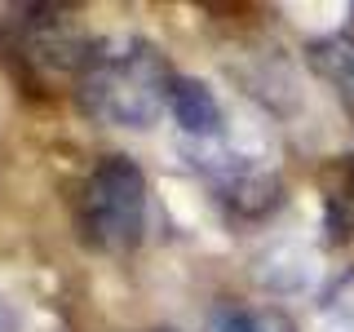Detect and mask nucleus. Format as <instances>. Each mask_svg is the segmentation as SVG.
Returning <instances> with one entry per match:
<instances>
[{"label":"nucleus","instance_id":"f257e3e1","mask_svg":"<svg viewBox=\"0 0 354 332\" xmlns=\"http://www.w3.org/2000/svg\"><path fill=\"white\" fill-rule=\"evenodd\" d=\"M173 66L160 44L142 36H102L88 40V53L75 75V98L97 124L151 129L169 111Z\"/></svg>","mask_w":354,"mask_h":332},{"label":"nucleus","instance_id":"f03ea898","mask_svg":"<svg viewBox=\"0 0 354 332\" xmlns=\"http://www.w3.org/2000/svg\"><path fill=\"white\" fill-rule=\"evenodd\" d=\"M147 204L151 186L147 173L129 160V155H102L88 169L80 199H75V217H80V235L97 252H129L147 235Z\"/></svg>","mask_w":354,"mask_h":332},{"label":"nucleus","instance_id":"7ed1b4c3","mask_svg":"<svg viewBox=\"0 0 354 332\" xmlns=\"http://www.w3.org/2000/svg\"><path fill=\"white\" fill-rule=\"evenodd\" d=\"M88 40L80 36L75 9L62 5H27L5 22V58L27 89H62L75 84Z\"/></svg>","mask_w":354,"mask_h":332},{"label":"nucleus","instance_id":"20e7f679","mask_svg":"<svg viewBox=\"0 0 354 332\" xmlns=\"http://www.w3.org/2000/svg\"><path fill=\"white\" fill-rule=\"evenodd\" d=\"M169 111H173L177 129H182L186 147H204V142L226 138V111L213 98V89L204 80H195V75H177Z\"/></svg>","mask_w":354,"mask_h":332},{"label":"nucleus","instance_id":"39448f33","mask_svg":"<svg viewBox=\"0 0 354 332\" xmlns=\"http://www.w3.org/2000/svg\"><path fill=\"white\" fill-rule=\"evenodd\" d=\"M310 71L354 111V36H319L306 44Z\"/></svg>","mask_w":354,"mask_h":332},{"label":"nucleus","instance_id":"423d86ee","mask_svg":"<svg viewBox=\"0 0 354 332\" xmlns=\"http://www.w3.org/2000/svg\"><path fill=\"white\" fill-rule=\"evenodd\" d=\"M204 332H297L292 315H283L279 306H239L221 302L208 310Z\"/></svg>","mask_w":354,"mask_h":332},{"label":"nucleus","instance_id":"0eeeda50","mask_svg":"<svg viewBox=\"0 0 354 332\" xmlns=\"http://www.w3.org/2000/svg\"><path fill=\"white\" fill-rule=\"evenodd\" d=\"M328 332H354V284H346L328 306Z\"/></svg>","mask_w":354,"mask_h":332},{"label":"nucleus","instance_id":"6e6552de","mask_svg":"<svg viewBox=\"0 0 354 332\" xmlns=\"http://www.w3.org/2000/svg\"><path fill=\"white\" fill-rule=\"evenodd\" d=\"M332 221H337V230H354V177H350V191L332 199Z\"/></svg>","mask_w":354,"mask_h":332},{"label":"nucleus","instance_id":"1a4fd4ad","mask_svg":"<svg viewBox=\"0 0 354 332\" xmlns=\"http://www.w3.org/2000/svg\"><path fill=\"white\" fill-rule=\"evenodd\" d=\"M18 324H22V319H18V310L9 306L5 297H0V332H18Z\"/></svg>","mask_w":354,"mask_h":332},{"label":"nucleus","instance_id":"9d476101","mask_svg":"<svg viewBox=\"0 0 354 332\" xmlns=\"http://www.w3.org/2000/svg\"><path fill=\"white\" fill-rule=\"evenodd\" d=\"M160 332H169V328H160Z\"/></svg>","mask_w":354,"mask_h":332}]
</instances>
